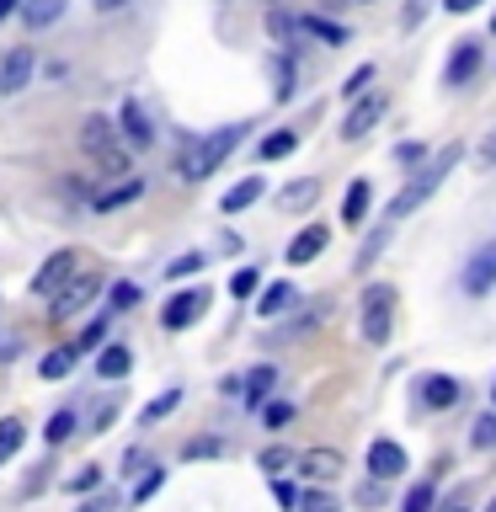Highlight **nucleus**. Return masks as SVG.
<instances>
[{
	"instance_id": "obj_1",
	"label": "nucleus",
	"mask_w": 496,
	"mask_h": 512,
	"mask_svg": "<svg viewBox=\"0 0 496 512\" xmlns=\"http://www.w3.org/2000/svg\"><path fill=\"white\" fill-rule=\"evenodd\" d=\"M80 150L96 160V171H102V176H128V171H134V166H128V150H123L118 128H112V118H102V112H91V118L80 123Z\"/></svg>"
},
{
	"instance_id": "obj_2",
	"label": "nucleus",
	"mask_w": 496,
	"mask_h": 512,
	"mask_svg": "<svg viewBox=\"0 0 496 512\" xmlns=\"http://www.w3.org/2000/svg\"><path fill=\"white\" fill-rule=\"evenodd\" d=\"M454 160H459V144H448V150H443L438 160H427V166H422V171H416V176H411L406 187L395 192V198H390V208H384V214H390V219H406L411 208H422V203L432 198V192L443 187V176L454 171Z\"/></svg>"
},
{
	"instance_id": "obj_3",
	"label": "nucleus",
	"mask_w": 496,
	"mask_h": 512,
	"mask_svg": "<svg viewBox=\"0 0 496 512\" xmlns=\"http://www.w3.org/2000/svg\"><path fill=\"white\" fill-rule=\"evenodd\" d=\"M240 139H246V123L214 128L208 139H198V144H192V155L182 160V176H187V182H203V176H214V171L224 166V160H230V150H235Z\"/></svg>"
},
{
	"instance_id": "obj_4",
	"label": "nucleus",
	"mask_w": 496,
	"mask_h": 512,
	"mask_svg": "<svg viewBox=\"0 0 496 512\" xmlns=\"http://www.w3.org/2000/svg\"><path fill=\"white\" fill-rule=\"evenodd\" d=\"M390 331H395V288L390 283H368V294H363V342L384 347Z\"/></svg>"
},
{
	"instance_id": "obj_5",
	"label": "nucleus",
	"mask_w": 496,
	"mask_h": 512,
	"mask_svg": "<svg viewBox=\"0 0 496 512\" xmlns=\"http://www.w3.org/2000/svg\"><path fill=\"white\" fill-rule=\"evenodd\" d=\"M102 294V272H75L70 283L54 294V320H70V315H86L91 299Z\"/></svg>"
},
{
	"instance_id": "obj_6",
	"label": "nucleus",
	"mask_w": 496,
	"mask_h": 512,
	"mask_svg": "<svg viewBox=\"0 0 496 512\" xmlns=\"http://www.w3.org/2000/svg\"><path fill=\"white\" fill-rule=\"evenodd\" d=\"M75 272H80V251H54V256L38 267V278H32V294H38V299H54L59 288L75 278Z\"/></svg>"
},
{
	"instance_id": "obj_7",
	"label": "nucleus",
	"mask_w": 496,
	"mask_h": 512,
	"mask_svg": "<svg viewBox=\"0 0 496 512\" xmlns=\"http://www.w3.org/2000/svg\"><path fill=\"white\" fill-rule=\"evenodd\" d=\"M203 310H208V288H182V294H171V304L160 310V326H166V331H187Z\"/></svg>"
},
{
	"instance_id": "obj_8",
	"label": "nucleus",
	"mask_w": 496,
	"mask_h": 512,
	"mask_svg": "<svg viewBox=\"0 0 496 512\" xmlns=\"http://www.w3.org/2000/svg\"><path fill=\"white\" fill-rule=\"evenodd\" d=\"M496 288V246H480L470 256V267H464V294L480 299V294H491Z\"/></svg>"
},
{
	"instance_id": "obj_9",
	"label": "nucleus",
	"mask_w": 496,
	"mask_h": 512,
	"mask_svg": "<svg viewBox=\"0 0 496 512\" xmlns=\"http://www.w3.org/2000/svg\"><path fill=\"white\" fill-rule=\"evenodd\" d=\"M32 70H38V59H32V48H11V54L0 59V96H11V91H27Z\"/></svg>"
},
{
	"instance_id": "obj_10",
	"label": "nucleus",
	"mask_w": 496,
	"mask_h": 512,
	"mask_svg": "<svg viewBox=\"0 0 496 512\" xmlns=\"http://www.w3.org/2000/svg\"><path fill=\"white\" fill-rule=\"evenodd\" d=\"M118 128H123V139L134 144V150H144V144H155V123H150V112H144L134 96L118 107Z\"/></svg>"
},
{
	"instance_id": "obj_11",
	"label": "nucleus",
	"mask_w": 496,
	"mask_h": 512,
	"mask_svg": "<svg viewBox=\"0 0 496 512\" xmlns=\"http://www.w3.org/2000/svg\"><path fill=\"white\" fill-rule=\"evenodd\" d=\"M326 246H331V230H326V224H304V230L288 240V262H294V267H310Z\"/></svg>"
},
{
	"instance_id": "obj_12",
	"label": "nucleus",
	"mask_w": 496,
	"mask_h": 512,
	"mask_svg": "<svg viewBox=\"0 0 496 512\" xmlns=\"http://www.w3.org/2000/svg\"><path fill=\"white\" fill-rule=\"evenodd\" d=\"M368 470H374L379 480H395L400 470H406V448H400L395 438H374L368 443Z\"/></svg>"
},
{
	"instance_id": "obj_13",
	"label": "nucleus",
	"mask_w": 496,
	"mask_h": 512,
	"mask_svg": "<svg viewBox=\"0 0 496 512\" xmlns=\"http://www.w3.org/2000/svg\"><path fill=\"white\" fill-rule=\"evenodd\" d=\"M342 454H336V448H310V454H299V470L310 475V480H336L342 475Z\"/></svg>"
},
{
	"instance_id": "obj_14",
	"label": "nucleus",
	"mask_w": 496,
	"mask_h": 512,
	"mask_svg": "<svg viewBox=\"0 0 496 512\" xmlns=\"http://www.w3.org/2000/svg\"><path fill=\"white\" fill-rule=\"evenodd\" d=\"M459 395H464L459 379H448V374H427V379H422V400H427L432 411H448Z\"/></svg>"
},
{
	"instance_id": "obj_15",
	"label": "nucleus",
	"mask_w": 496,
	"mask_h": 512,
	"mask_svg": "<svg viewBox=\"0 0 496 512\" xmlns=\"http://www.w3.org/2000/svg\"><path fill=\"white\" fill-rule=\"evenodd\" d=\"M480 70V43H459L454 59H448V86H470Z\"/></svg>"
},
{
	"instance_id": "obj_16",
	"label": "nucleus",
	"mask_w": 496,
	"mask_h": 512,
	"mask_svg": "<svg viewBox=\"0 0 496 512\" xmlns=\"http://www.w3.org/2000/svg\"><path fill=\"white\" fill-rule=\"evenodd\" d=\"M294 304H299V288H294V283H272L267 294L256 299V315H267V320H272V315H288Z\"/></svg>"
},
{
	"instance_id": "obj_17",
	"label": "nucleus",
	"mask_w": 496,
	"mask_h": 512,
	"mask_svg": "<svg viewBox=\"0 0 496 512\" xmlns=\"http://www.w3.org/2000/svg\"><path fill=\"white\" fill-rule=\"evenodd\" d=\"M379 112H384V102H379V96H368V102H358V107H352V118H347V128H342V139H363L368 128H374V118H379Z\"/></svg>"
},
{
	"instance_id": "obj_18",
	"label": "nucleus",
	"mask_w": 496,
	"mask_h": 512,
	"mask_svg": "<svg viewBox=\"0 0 496 512\" xmlns=\"http://www.w3.org/2000/svg\"><path fill=\"white\" fill-rule=\"evenodd\" d=\"M256 198H262V176H246V182H235L230 192H224V214H240V208H251Z\"/></svg>"
},
{
	"instance_id": "obj_19",
	"label": "nucleus",
	"mask_w": 496,
	"mask_h": 512,
	"mask_svg": "<svg viewBox=\"0 0 496 512\" xmlns=\"http://www.w3.org/2000/svg\"><path fill=\"white\" fill-rule=\"evenodd\" d=\"M240 384H246V400H251V406H262L267 390L278 384V368H272V363H256V368H251V374L240 379Z\"/></svg>"
},
{
	"instance_id": "obj_20",
	"label": "nucleus",
	"mask_w": 496,
	"mask_h": 512,
	"mask_svg": "<svg viewBox=\"0 0 496 512\" xmlns=\"http://www.w3.org/2000/svg\"><path fill=\"white\" fill-rule=\"evenodd\" d=\"M128 368H134L128 347H102V352H96V374H102V379H123Z\"/></svg>"
},
{
	"instance_id": "obj_21",
	"label": "nucleus",
	"mask_w": 496,
	"mask_h": 512,
	"mask_svg": "<svg viewBox=\"0 0 496 512\" xmlns=\"http://www.w3.org/2000/svg\"><path fill=\"white\" fill-rule=\"evenodd\" d=\"M22 16H27V27H54L64 16V0H22Z\"/></svg>"
},
{
	"instance_id": "obj_22",
	"label": "nucleus",
	"mask_w": 496,
	"mask_h": 512,
	"mask_svg": "<svg viewBox=\"0 0 496 512\" xmlns=\"http://www.w3.org/2000/svg\"><path fill=\"white\" fill-rule=\"evenodd\" d=\"M368 198H374V192H368V182H352L347 198H342V219H347V224H363V219H368Z\"/></svg>"
},
{
	"instance_id": "obj_23",
	"label": "nucleus",
	"mask_w": 496,
	"mask_h": 512,
	"mask_svg": "<svg viewBox=\"0 0 496 512\" xmlns=\"http://www.w3.org/2000/svg\"><path fill=\"white\" fill-rule=\"evenodd\" d=\"M299 32H310V38H320V43H347V27L342 22H326V16H304V22H299Z\"/></svg>"
},
{
	"instance_id": "obj_24",
	"label": "nucleus",
	"mask_w": 496,
	"mask_h": 512,
	"mask_svg": "<svg viewBox=\"0 0 496 512\" xmlns=\"http://www.w3.org/2000/svg\"><path fill=\"white\" fill-rule=\"evenodd\" d=\"M315 192H320V182H294V187L278 192V208H283V214H294V208H310Z\"/></svg>"
},
{
	"instance_id": "obj_25",
	"label": "nucleus",
	"mask_w": 496,
	"mask_h": 512,
	"mask_svg": "<svg viewBox=\"0 0 496 512\" xmlns=\"http://www.w3.org/2000/svg\"><path fill=\"white\" fill-rule=\"evenodd\" d=\"M400 512H438V491H432V480H416V486L406 491V502H400Z\"/></svg>"
},
{
	"instance_id": "obj_26",
	"label": "nucleus",
	"mask_w": 496,
	"mask_h": 512,
	"mask_svg": "<svg viewBox=\"0 0 496 512\" xmlns=\"http://www.w3.org/2000/svg\"><path fill=\"white\" fill-rule=\"evenodd\" d=\"M22 438H27V422H22V416H6V422H0V464L22 448Z\"/></svg>"
},
{
	"instance_id": "obj_27",
	"label": "nucleus",
	"mask_w": 496,
	"mask_h": 512,
	"mask_svg": "<svg viewBox=\"0 0 496 512\" xmlns=\"http://www.w3.org/2000/svg\"><path fill=\"white\" fill-rule=\"evenodd\" d=\"M139 182H134V176H128V182L123 187H112V192H102V198H96V214H112V208H123V203H134L139 198Z\"/></svg>"
},
{
	"instance_id": "obj_28",
	"label": "nucleus",
	"mask_w": 496,
	"mask_h": 512,
	"mask_svg": "<svg viewBox=\"0 0 496 512\" xmlns=\"http://www.w3.org/2000/svg\"><path fill=\"white\" fill-rule=\"evenodd\" d=\"M294 150H299V134H288V128H283V134H267V139H262V160H288Z\"/></svg>"
},
{
	"instance_id": "obj_29",
	"label": "nucleus",
	"mask_w": 496,
	"mask_h": 512,
	"mask_svg": "<svg viewBox=\"0 0 496 512\" xmlns=\"http://www.w3.org/2000/svg\"><path fill=\"white\" fill-rule=\"evenodd\" d=\"M374 64H358V70H352L347 75V86H342V96H347V102H363V96H368V86H374Z\"/></svg>"
},
{
	"instance_id": "obj_30",
	"label": "nucleus",
	"mask_w": 496,
	"mask_h": 512,
	"mask_svg": "<svg viewBox=\"0 0 496 512\" xmlns=\"http://www.w3.org/2000/svg\"><path fill=\"white\" fill-rule=\"evenodd\" d=\"M70 368H75V352H70V347H59V352H48V358L38 363V374H43V379H64Z\"/></svg>"
},
{
	"instance_id": "obj_31",
	"label": "nucleus",
	"mask_w": 496,
	"mask_h": 512,
	"mask_svg": "<svg viewBox=\"0 0 496 512\" xmlns=\"http://www.w3.org/2000/svg\"><path fill=\"white\" fill-rule=\"evenodd\" d=\"M176 406H182V390H166L160 400H150V406H144V416H139V422H144V427H155L160 416H171Z\"/></svg>"
},
{
	"instance_id": "obj_32",
	"label": "nucleus",
	"mask_w": 496,
	"mask_h": 512,
	"mask_svg": "<svg viewBox=\"0 0 496 512\" xmlns=\"http://www.w3.org/2000/svg\"><path fill=\"white\" fill-rule=\"evenodd\" d=\"M102 336H107V315H96L91 326L80 331V342H70V352H75V358H80V352H96V347H102Z\"/></svg>"
},
{
	"instance_id": "obj_33",
	"label": "nucleus",
	"mask_w": 496,
	"mask_h": 512,
	"mask_svg": "<svg viewBox=\"0 0 496 512\" xmlns=\"http://www.w3.org/2000/svg\"><path fill=\"white\" fill-rule=\"evenodd\" d=\"M256 464H262L267 475H278V470H288V464H299V454H294V448H262V459H256Z\"/></svg>"
},
{
	"instance_id": "obj_34",
	"label": "nucleus",
	"mask_w": 496,
	"mask_h": 512,
	"mask_svg": "<svg viewBox=\"0 0 496 512\" xmlns=\"http://www.w3.org/2000/svg\"><path fill=\"white\" fill-rule=\"evenodd\" d=\"M470 443L475 448H496V406L486 416H475V432H470Z\"/></svg>"
},
{
	"instance_id": "obj_35",
	"label": "nucleus",
	"mask_w": 496,
	"mask_h": 512,
	"mask_svg": "<svg viewBox=\"0 0 496 512\" xmlns=\"http://www.w3.org/2000/svg\"><path fill=\"white\" fill-rule=\"evenodd\" d=\"M75 427H80V422H75V411H54V422L43 427V438H48V443H64Z\"/></svg>"
},
{
	"instance_id": "obj_36",
	"label": "nucleus",
	"mask_w": 496,
	"mask_h": 512,
	"mask_svg": "<svg viewBox=\"0 0 496 512\" xmlns=\"http://www.w3.org/2000/svg\"><path fill=\"white\" fill-rule=\"evenodd\" d=\"M267 32H272V38H278V43H288V38H294V32H299V22H294V16H288V11H267Z\"/></svg>"
},
{
	"instance_id": "obj_37",
	"label": "nucleus",
	"mask_w": 496,
	"mask_h": 512,
	"mask_svg": "<svg viewBox=\"0 0 496 512\" xmlns=\"http://www.w3.org/2000/svg\"><path fill=\"white\" fill-rule=\"evenodd\" d=\"M262 422H267L272 432H283L288 422H294V406H288V400H272V406L262 411Z\"/></svg>"
},
{
	"instance_id": "obj_38",
	"label": "nucleus",
	"mask_w": 496,
	"mask_h": 512,
	"mask_svg": "<svg viewBox=\"0 0 496 512\" xmlns=\"http://www.w3.org/2000/svg\"><path fill=\"white\" fill-rule=\"evenodd\" d=\"M160 486H166V470H160V464H155V470H150V475H144L139 486H134V502H150V496H155Z\"/></svg>"
},
{
	"instance_id": "obj_39",
	"label": "nucleus",
	"mask_w": 496,
	"mask_h": 512,
	"mask_svg": "<svg viewBox=\"0 0 496 512\" xmlns=\"http://www.w3.org/2000/svg\"><path fill=\"white\" fill-rule=\"evenodd\" d=\"M299 512H342V507H336V496L310 491V496H299Z\"/></svg>"
},
{
	"instance_id": "obj_40",
	"label": "nucleus",
	"mask_w": 496,
	"mask_h": 512,
	"mask_svg": "<svg viewBox=\"0 0 496 512\" xmlns=\"http://www.w3.org/2000/svg\"><path fill=\"white\" fill-rule=\"evenodd\" d=\"M272 80H278V86H272V96H278V102H283V96H294V64H278V70H272Z\"/></svg>"
},
{
	"instance_id": "obj_41",
	"label": "nucleus",
	"mask_w": 496,
	"mask_h": 512,
	"mask_svg": "<svg viewBox=\"0 0 496 512\" xmlns=\"http://www.w3.org/2000/svg\"><path fill=\"white\" fill-rule=\"evenodd\" d=\"M139 304V288L134 283H112V310H134Z\"/></svg>"
},
{
	"instance_id": "obj_42",
	"label": "nucleus",
	"mask_w": 496,
	"mask_h": 512,
	"mask_svg": "<svg viewBox=\"0 0 496 512\" xmlns=\"http://www.w3.org/2000/svg\"><path fill=\"white\" fill-rule=\"evenodd\" d=\"M230 294H235V299H246V294H256V272H251V267H240L235 278H230Z\"/></svg>"
},
{
	"instance_id": "obj_43",
	"label": "nucleus",
	"mask_w": 496,
	"mask_h": 512,
	"mask_svg": "<svg viewBox=\"0 0 496 512\" xmlns=\"http://www.w3.org/2000/svg\"><path fill=\"white\" fill-rule=\"evenodd\" d=\"M219 448H224L219 438H192V443L182 448V454H187V459H208V454H219Z\"/></svg>"
},
{
	"instance_id": "obj_44",
	"label": "nucleus",
	"mask_w": 496,
	"mask_h": 512,
	"mask_svg": "<svg viewBox=\"0 0 496 512\" xmlns=\"http://www.w3.org/2000/svg\"><path fill=\"white\" fill-rule=\"evenodd\" d=\"M272 502H278V507H299V491L288 486V480H278V475H272Z\"/></svg>"
},
{
	"instance_id": "obj_45",
	"label": "nucleus",
	"mask_w": 496,
	"mask_h": 512,
	"mask_svg": "<svg viewBox=\"0 0 496 512\" xmlns=\"http://www.w3.org/2000/svg\"><path fill=\"white\" fill-rule=\"evenodd\" d=\"M96 486H102V470H96V464H86V470L70 480V491H96Z\"/></svg>"
},
{
	"instance_id": "obj_46",
	"label": "nucleus",
	"mask_w": 496,
	"mask_h": 512,
	"mask_svg": "<svg viewBox=\"0 0 496 512\" xmlns=\"http://www.w3.org/2000/svg\"><path fill=\"white\" fill-rule=\"evenodd\" d=\"M379 502H384V491H379V475H374L358 486V507H379Z\"/></svg>"
},
{
	"instance_id": "obj_47",
	"label": "nucleus",
	"mask_w": 496,
	"mask_h": 512,
	"mask_svg": "<svg viewBox=\"0 0 496 512\" xmlns=\"http://www.w3.org/2000/svg\"><path fill=\"white\" fill-rule=\"evenodd\" d=\"M208 262V256H198V251H192V256H176V262H171V278H187V272H198Z\"/></svg>"
},
{
	"instance_id": "obj_48",
	"label": "nucleus",
	"mask_w": 496,
	"mask_h": 512,
	"mask_svg": "<svg viewBox=\"0 0 496 512\" xmlns=\"http://www.w3.org/2000/svg\"><path fill=\"white\" fill-rule=\"evenodd\" d=\"M395 160H400V166H416V160H422V144H416V139L395 144Z\"/></svg>"
},
{
	"instance_id": "obj_49",
	"label": "nucleus",
	"mask_w": 496,
	"mask_h": 512,
	"mask_svg": "<svg viewBox=\"0 0 496 512\" xmlns=\"http://www.w3.org/2000/svg\"><path fill=\"white\" fill-rule=\"evenodd\" d=\"M443 6H448V11H454V16H464V11H475V6H480V0H443Z\"/></svg>"
},
{
	"instance_id": "obj_50",
	"label": "nucleus",
	"mask_w": 496,
	"mask_h": 512,
	"mask_svg": "<svg viewBox=\"0 0 496 512\" xmlns=\"http://www.w3.org/2000/svg\"><path fill=\"white\" fill-rule=\"evenodd\" d=\"M480 155H486V160H491V166H496V134H491L486 144H480Z\"/></svg>"
},
{
	"instance_id": "obj_51",
	"label": "nucleus",
	"mask_w": 496,
	"mask_h": 512,
	"mask_svg": "<svg viewBox=\"0 0 496 512\" xmlns=\"http://www.w3.org/2000/svg\"><path fill=\"white\" fill-rule=\"evenodd\" d=\"M16 6H22V0H0V22H6V16H11Z\"/></svg>"
},
{
	"instance_id": "obj_52",
	"label": "nucleus",
	"mask_w": 496,
	"mask_h": 512,
	"mask_svg": "<svg viewBox=\"0 0 496 512\" xmlns=\"http://www.w3.org/2000/svg\"><path fill=\"white\" fill-rule=\"evenodd\" d=\"M123 6V0H96V11H118Z\"/></svg>"
},
{
	"instance_id": "obj_53",
	"label": "nucleus",
	"mask_w": 496,
	"mask_h": 512,
	"mask_svg": "<svg viewBox=\"0 0 496 512\" xmlns=\"http://www.w3.org/2000/svg\"><path fill=\"white\" fill-rule=\"evenodd\" d=\"M438 512H464V507H438Z\"/></svg>"
},
{
	"instance_id": "obj_54",
	"label": "nucleus",
	"mask_w": 496,
	"mask_h": 512,
	"mask_svg": "<svg viewBox=\"0 0 496 512\" xmlns=\"http://www.w3.org/2000/svg\"><path fill=\"white\" fill-rule=\"evenodd\" d=\"M491 406H496V384H491Z\"/></svg>"
},
{
	"instance_id": "obj_55",
	"label": "nucleus",
	"mask_w": 496,
	"mask_h": 512,
	"mask_svg": "<svg viewBox=\"0 0 496 512\" xmlns=\"http://www.w3.org/2000/svg\"><path fill=\"white\" fill-rule=\"evenodd\" d=\"M486 512H496V496H491V507H486Z\"/></svg>"
},
{
	"instance_id": "obj_56",
	"label": "nucleus",
	"mask_w": 496,
	"mask_h": 512,
	"mask_svg": "<svg viewBox=\"0 0 496 512\" xmlns=\"http://www.w3.org/2000/svg\"><path fill=\"white\" fill-rule=\"evenodd\" d=\"M491 27H496V22H491Z\"/></svg>"
}]
</instances>
